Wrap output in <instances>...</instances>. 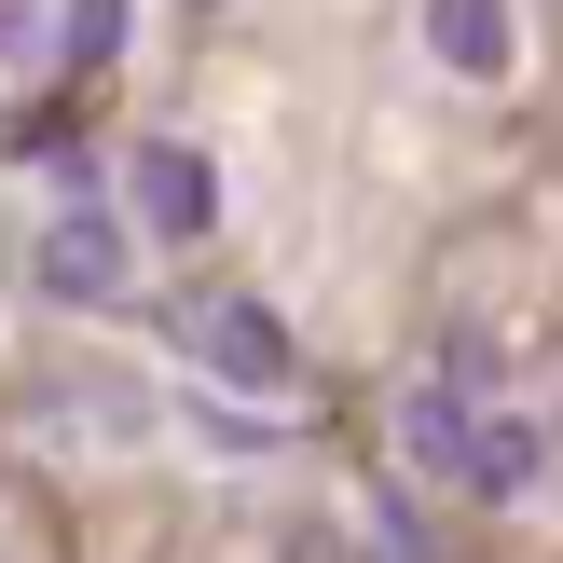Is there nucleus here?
I'll use <instances>...</instances> for the list:
<instances>
[{
	"mask_svg": "<svg viewBox=\"0 0 563 563\" xmlns=\"http://www.w3.org/2000/svg\"><path fill=\"white\" fill-rule=\"evenodd\" d=\"M124 192H137V220H152L165 247H192V234L220 220V165L192 152V137H152V152L124 165Z\"/></svg>",
	"mask_w": 563,
	"mask_h": 563,
	"instance_id": "1",
	"label": "nucleus"
},
{
	"mask_svg": "<svg viewBox=\"0 0 563 563\" xmlns=\"http://www.w3.org/2000/svg\"><path fill=\"white\" fill-rule=\"evenodd\" d=\"M192 357H207L220 385H289V330H275L262 302H234V289L192 302Z\"/></svg>",
	"mask_w": 563,
	"mask_h": 563,
	"instance_id": "2",
	"label": "nucleus"
},
{
	"mask_svg": "<svg viewBox=\"0 0 563 563\" xmlns=\"http://www.w3.org/2000/svg\"><path fill=\"white\" fill-rule=\"evenodd\" d=\"M42 289L55 302H110V289H124V234H110L97 207H55L42 220Z\"/></svg>",
	"mask_w": 563,
	"mask_h": 563,
	"instance_id": "3",
	"label": "nucleus"
},
{
	"mask_svg": "<svg viewBox=\"0 0 563 563\" xmlns=\"http://www.w3.org/2000/svg\"><path fill=\"white\" fill-rule=\"evenodd\" d=\"M427 55L467 69V82H495L509 69V14H495V0H427Z\"/></svg>",
	"mask_w": 563,
	"mask_h": 563,
	"instance_id": "4",
	"label": "nucleus"
},
{
	"mask_svg": "<svg viewBox=\"0 0 563 563\" xmlns=\"http://www.w3.org/2000/svg\"><path fill=\"white\" fill-rule=\"evenodd\" d=\"M454 482H467V495H522V482H537V427H509V412L482 427V412H467V454H454Z\"/></svg>",
	"mask_w": 563,
	"mask_h": 563,
	"instance_id": "5",
	"label": "nucleus"
},
{
	"mask_svg": "<svg viewBox=\"0 0 563 563\" xmlns=\"http://www.w3.org/2000/svg\"><path fill=\"white\" fill-rule=\"evenodd\" d=\"M399 440H412V467H454L467 454V385H412V399H399Z\"/></svg>",
	"mask_w": 563,
	"mask_h": 563,
	"instance_id": "6",
	"label": "nucleus"
},
{
	"mask_svg": "<svg viewBox=\"0 0 563 563\" xmlns=\"http://www.w3.org/2000/svg\"><path fill=\"white\" fill-rule=\"evenodd\" d=\"M69 55L110 69V55H124V0H69Z\"/></svg>",
	"mask_w": 563,
	"mask_h": 563,
	"instance_id": "7",
	"label": "nucleus"
},
{
	"mask_svg": "<svg viewBox=\"0 0 563 563\" xmlns=\"http://www.w3.org/2000/svg\"><path fill=\"white\" fill-rule=\"evenodd\" d=\"M289 563H344V537H289Z\"/></svg>",
	"mask_w": 563,
	"mask_h": 563,
	"instance_id": "8",
	"label": "nucleus"
}]
</instances>
